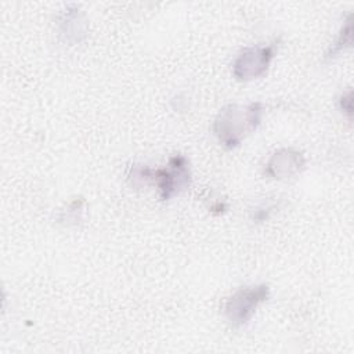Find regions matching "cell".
Segmentation results:
<instances>
[{"label": "cell", "instance_id": "obj_1", "mask_svg": "<svg viewBox=\"0 0 354 354\" xmlns=\"http://www.w3.org/2000/svg\"><path fill=\"white\" fill-rule=\"evenodd\" d=\"M260 112L259 104L249 106L230 105L220 112L214 123V131L224 145L235 147L246 133L256 129Z\"/></svg>", "mask_w": 354, "mask_h": 354}, {"label": "cell", "instance_id": "obj_4", "mask_svg": "<svg viewBox=\"0 0 354 354\" xmlns=\"http://www.w3.org/2000/svg\"><path fill=\"white\" fill-rule=\"evenodd\" d=\"M303 166V158L299 152L290 149H282L274 153L268 162V174L274 178H283L299 171Z\"/></svg>", "mask_w": 354, "mask_h": 354}, {"label": "cell", "instance_id": "obj_2", "mask_svg": "<svg viewBox=\"0 0 354 354\" xmlns=\"http://www.w3.org/2000/svg\"><path fill=\"white\" fill-rule=\"evenodd\" d=\"M268 296V288L266 285L253 286L238 290L232 295L225 304V315L235 326L246 324L256 307L264 301Z\"/></svg>", "mask_w": 354, "mask_h": 354}, {"label": "cell", "instance_id": "obj_3", "mask_svg": "<svg viewBox=\"0 0 354 354\" xmlns=\"http://www.w3.org/2000/svg\"><path fill=\"white\" fill-rule=\"evenodd\" d=\"M274 57V47H252L241 53L234 64V75L238 79L249 80L263 75Z\"/></svg>", "mask_w": 354, "mask_h": 354}]
</instances>
